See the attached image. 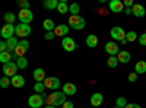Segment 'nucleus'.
<instances>
[{
    "instance_id": "obj_1",
    "label": "nucleus",
    "mask_w": 146,
    "mask_h": 108,
    "mask_svg": "<svg viewBox=\"0 0 146 108\" xmlns=\"http://www.w3.org/2000/svg\"><path fill=\"white\" fill-rule=\"evenodd\" d=\"M47 102H48V105H63L64 102H66V93L64 92H54V93H50L47 97Z\"/></svg>"
},
{
    "instance_id": "obj_2",
    "label": "nucleus",
    "mask_w": 146,
    "mask_h": 108,
    "mask_svg": "<svg viewBox=\"0 0 146 108\" xmlns=\"http://www.w3.org/2000/svg\"><path fill=\"white\" fill-rule=\"evenodd\" d=\"M69 27L76 29V31H80L86 27V21H85L80 15H70L69 18Z\"/></svg>"
},
{
    "instance_id": "obj_3",
    "label": "nucleus",
    "mask_w": 146,
    "mask_h": 108,
    "mask_svg": "<svg viewBox=\"0 0 146 108\" xmlns=\"http://www.w3.org/2000/svg\"><path fill=\"white\" fill-rule=\"evenodd\" d=\"M18 64L16 63H13V62H9V63H6V64H3V69H2V72H3V75L5 76H7V78H13V76H16L18 75Z\"/></svg>"
},
{
    "instance_id": "obj_4",
    "label": "nucleus",
    "mask_w": 146,
    "mask_h": 108,
    "mask_svg": "<svg viewBox=\"0 0 146 108\" xmlns=\"http://www.w3.org/2000/svg\"><path fill=\"white\" fill-rule=\"evenodd\" d=\"M18 18H19L21 23H28L29 25V23L32 22V19H34V13H32L31 9H21Z\"/></svg>"
},
{
    "instance_id": "obj_5",
    "label": "nucleus",
    "mask_w": 146,
    "mask_h": 108,
    "mask_svg": "<svg viewBox=\"0 0 146 108\" xmlns=\"http://www.w3.org/2000/svg\"><path fill=\"white\" fill-rule=\"evenodd\" d=\"M15 31H16V27H13L12 23H5V27L2 28V38L5 40V41H7L9 38H12V37H15Z\"/></svg>"
},
{
    "instance_id": "obj_6",
    "label": "nucleus",
    "mask_w": 146,
    "mask_h": 108,
    "mask_svg": "<svg viewBox=\"0 0 146 108\" xmlns=\"http://www.w3.org/2000/svg\"><path fill=\"white\" fill-rule=\"evenodd\" d=\"M31 31H32L31 25H28V23H19V25H16L15 35H18V37H21V38H25L31 34Z\"/></svg>"
},
{
    "instance_id": "obj_7",
    "label": "nucleus",
    "mask_w": 146,
    "mask_h": 108,
    "mask_svg": "<svg viewBox=\"0 0 146 108\" xmlns=\"http://www.w3.org/2000/svg\"><path fill=\"white\" fill-rule=\"evenodd\" d=\"M105 51H107V54H110V57H117L121 50L115 41H108L105 44Z\"/></svg>"
},
{
    "instance_id": "obj_8",
    "label": "nucleus",
    "mask_w": 146,
    "mask_h": 108,
    "mask_svg": "<svg viewBox=\"0 0 146 108\" xmlns=\"http://www.w3.org/2000/svg\"><path fill=\"white\" fill-rule=\"evenodd\" d=\"M42 104H44V98H42L41 93H34V95H31L29 99H28V105L31 108H40Z\"/></svg>"
},
{
    "instance_id": "obj_9",
    "label": "nucleus",
    "mask_w": 146,
    "mask_h": 108,
    "mask_svg": "<svg viewBox=\"0 0 146 108\" xmlns=\"http://www.w3.org/2000/svg\"><path fill=\"white\" fill-rule=\"evenodd\" d=\"M111 37H113V40L114 41H123V40H126V34L127 32H124V29L121 28V27H114V28H111Z\"/></svg>"
},
{
    "instance_id": "obj_10",
    "label": "nucleus",
    "mask_w": 146,
    "mask_h": 108,
    "mask_svg": "<svg viewBox=\"0 0 146 108\" xmlns=\"http://www.w3.org/2000/svg\"><path fill=\"white\" fill-rule=\"evenodd\" d=\"M62 45H63V48H64V51H67V53H72V51H75L76 50V41L73 40V38H70V37H64L63 40H62Z\"/></svg>"
},
{
    "instance_id": "obj_11",
    "label": "nucleus",
    "mask_w": 146,
    "mask_h": 108,
    "mask_svg": "<svg viewBox=\"0 0 146 108\" xmlns=\"http://www.w3.org/2000/svg\"><path fill=\"white\" fill-rule=\"evenodd\" d=\"M108 7L111 12H114V13H121V12L124 10V3L121 2V0H111V2L108 3Z\"/></svg>"
},
{
    "instance_id": "obj_12",
    "label": "nucleus",
    "mask_w": 146,
    "mask_h": 108,
    "mask_svg": "<svg viewBox=\"0 0 146 108\" xmlns=\"http://www.w3.org/2000/svg\"><path fill=\"white\" fill-rule=\"evenodd\" d=\"M44 85L47 89H51V91H57V88H60V80L57 78H47L44 80Z\"/></svg>"
},
{
    "instance_id": "obj_13",
    "label": "nucleus",
    "mask_w": 146,
    "mask_h": 108,
    "mask_svg": "<svg viewBox=\"0 0 146 108\" xmlns=\"http://www.w3.org/2000/svg\"><path fill=\"white\" fill-rule=\"evenodd\" d=\"M69 25H66V23H60V25L56 27L54 29V34H56V37H67V34H69Z\"/></svg>"
},
{
    "instance_id": "obj_14",
    "label": "nucleus",
    "mask_w": 146,
    "mask_h": 108,
    "mask_svg": "<svg viewBox=\"0 0 146 108\" xmlns=\"http://www.w3.org/2000/svg\"><path fill=\"white\" fill-rule=\"evenodd\" d=\"M34 79H35V82H44L45 79H47V76H45V70L44 69H41V67H38V69H35L34 70Z\"/></svg>"
},
{
    "instance_id": "obj_15",
    "label": "nucleus",
    "mask_w": 146,
    "mask_h": 108,
    "mask_svg": "<svg viewBox=\"0 0 146 108\" xmlns=\"http://www.w3.org/2000/svg\"><path fill=\"white\" fill-rule=\"evenodd\" d=\"M102 101H104V97H102V93H100V92H95L92 97H91V104H92L94 107L102 105Z\"/></svg>"
},
{
    "instance_id": "obj_16",
    "label": "nucleus",
    "mask_w": 146,
    "mask_h": 108,
    "mask_svg": "<svg viewBox=\"0 0 146 108\" xmlns=\"http://www.w3.org/2000/svg\"><path fill=\"white\" fill-rule=\"evenodd\" d=\"M131 10H133V15H135L136 18H143L146 15V10H145V7L142 5H136L135 3V6L131 7Z\"/></svg>"
},
{
    "instance_id": "obj_17",
    "label": "nucleus",
    "mask_w": 146,
    "mask_h": 108,
    "mask_svg": "<svg viewBox=\"0 0 146 108\" xmlns=\"http://www.w3.org/2000/svg\"><path fill=\"white\" fill-rule=\"evenodd\" d=\"M63 92L66 95H75L78 92V86L75 83H64L63 85Z\"/></svg>"
},
{
    "instance_id": "obj_18",
    "label": "nucleus",
    "mask_w": 146,
    "mask_h": 108,
    "mask_svg": "<svg viewBox=\"0 0 146 108\" xmlns=\"http://www.w3.org/2000/svg\"><path fill=\"white\" fill-rule=\"evenodd\" d=\"M117 58H118V62L120 63H129L130 60H131V56H130V53L129 51H126V50H121L120 53H118V56H117Z\"/></svg>"
},
{
    "instance_id": "obj_19",
    "label": "nucleus",
    "mask_w": 146,
    "mask_h": 108,
    "mask_svg": "<svg viewBox=\"0 0 146 108\" xmlns=\"http://www.w3.org/2000/svg\"><path fill=\"white\" fill-rule=\"evenodd\" d=\"M12 85H13L15 88H22L23 85H25V79H23V76L21 75H16L12 78Z\"/></svg>"
},
{
    "instance_id": "obj_20",
    "label": "nucleus",
    "mask_w": 146,
    "mask_h": 108,
    "mask_svg": "<svg viewBox=\"0 0 146 108\" xmlns=\"http://www.w3.org/2000/svg\"><path fill=\"white\" fill-rule=\"evenodd\" d=\"M6 42H7V51H13V53H15L16 47H18V44H19L18 38H16V37H12V38H9Z\"/></svg>"
},
{
    "instance_id": "obj_21",
    "label": "nucleus",
    "mask_w": 146,
    "mask_h": 108,
    "mask_svg": "<svg viewBox=\"0 0 146 108\" xmlns=\"http://www.w3.org/2000/svg\"><path fill=\"white\" fill-rule=\"evenodd\" d=\"M86 45L88 47H91V48H94V47H96L98 45V37H96V35H94V34H91V35H88L86 37Z\"/></svg>"
},
{
    "instance_id": "obj_22",
    "label": "nucleus",
    "mask_w": 146,
    "mask_h": 108,
    "mask_svg": "<svg viewBox=\"0 0 146 108\" xmlns=\"http://www.w3.org/2000/svg\"><path fill=\"white\" fill-rule=\"evenodd\" d=\"M58 0H44V3H42V6L45 7V9H48V10H53V9H57L58 7Z\"/></svg>"
},
{
    "instance_id": "obj_23",
    "label": "nucleus",
    "mask_w": 146,
    "mask_h": 108,
    "mask_svg": "<svg viewBox=\"0 0 146 108\" xmlns=\"http://www.w3.org/2000/svg\"><path fill=\"white\" fill-rule=\"evenodd\" d=\"M42 27H44V29H45L47 32H51V31L56 29V23L53 22V19H45V21L42 22Z\"/></svg>"
},
{
    "instance_id": "obj_24",
    "label": "nucleus",
    "mask_w": 146,
    "mask_h": 108,
    "mask_svg": "<svg viewBox=\"0 0 146 108\" xmlns=\"http://www.w3.org/2000/svg\"><path fill=\"white\" fill-rule=\"evenodd\" d=\"M135 72L137 75H143V73H146V62H137L136 63V66H135Z\"/></svg>"
},
{
    "instance_id": "obj_25",
    "label": "nucleus",
    "mask_w": 146,
    "mask_h": 108,
    "mask_svg": "<svg viewBox=\"0 0 146 108\" xmlns=\"http://www.w3.org/2000/svg\"><path fill=\"white\" fill-rule=\"evenodd\" d=\"M16 64H18V67H19L21 70L27 69V67H28V60H27V57H18V58H16Z\"/></svg>"
},
{
    "instance_id": "obj_26",
    "label": "nucleus",
    "mask_w": 146,
    "mask_h": 108,
    "mask_svg": "<svg viewBox=\"0 0 146 108\" xmlns=\"http://www.w3.org/2000/svg\"><path fill=\"white\" fill-rule=\"evenodd\" d=\"M57 12L58 13H67L69 12V6H67V3L64 2V0H60V3H58V7H57Z\"/></svg>"
},
{
    "instance_id": "obj_27",
    "label": "nucleus",
    "mask_w": 146,
    "mask_h": 108,
    "mask_svg": "<svg viewBox=\"0 0 146 108\" xmlns=\"http://www.w3.org/2000/svg\"><path fill=\"white\" fill-rule=\"evenodd\" d=\"M10 58H12V54H10V51H5V53H0V62H2L3 64L9 63V62H10Z\"/></svg>"
},
{
    "instance_id": "obj_28",
    "label": "nucleus",
    "mask_w": 146,
    "mask_h": 108,
    "mask_svg": "<svg viewBox=\"0 0 146 108\" xmlns=\"http://www.w3.org/2000/svg\"><path fill=\"white\" fill-rule=\"evenodd\" d=\"M79 12H80V6L78 3H72L69 6V13L70 15H79Z\"/></svg>"
},
{
    "instance_id": "obj_29",
    "label": "nucleus",
    "mask_w": 146,
    "mask_h": 108,
    "mask_svg": "<svg viewBox=\"0 0 146 108\" xmlns=\"http://www.w3.org/2000/svg\"><path fill=\"white\" fill-rule=\"evenodd\" d=\"M118 58L117 57H110L108 60H107V64H108V67H111V69H115L117 66H118Z\"/></svg>"
},
{
    "instance_id": "obj_30",
    "label": "nucleus",
    "mask_w": 146,
    "mask_h": 108,
    "mask_svg": "<svg viewBox=\"0 0 146 108\" xmlns=\"http://www.w3.org/2000/svg\"><path fill=\"white\" fill-rule=\"evenodd\" d=\"M126 40H127V42L136 41V40H137V34H136L135 31H129V32L126 34Z\"/></svg>"
},
{
    "instance_id": "obj_31",
    "label": "nucleus",
    "mask_w": 146,
    "mask_h": 108,
    "mask_svg": "<svg viewBox=\"0 0 146 108\" xmlns=\"http://www.w3.org/2000/svg\"><path fill=\"white\" fill-rule=\"evenodd\" d=\"M44 89H45L44 82H36L35 85H34V91H35L36 93H42V92H44Z\"/></svg>"
},
{
    "instance_id": "obj_32",
    "label": "nucleus",
    "mask_w": 146,
    "mask_h": 108,
    "mask_svg": "<svg viewBox=\"0 0 146 108\" xmlns=\"http://www.w3.org/2000/svg\"><path fill=\"white\" fill-rule=\"evenodd\" d=\"M9 85H12V79H9L7 76H3L0 79V86L2 88H9Z\"/></svg>"
},
{
    "instance_id": "obj_33",
    "label": "nucleus",
    "mask_w": 146,
    "mask_h": 108,
    "mask_svg": "<svg viewBox=\"0 0 146 108\" xmlns=\"http://www.w3.org/2000/svg\"><path fill=\"white\" fill-rule=\"evenodd\" d=\"M15 19H16V16H15L13 13H12V12H9V13H6V15H5V21H6V23H12V25H13Z\"/></svg>"
},
{
    "instance_id": "obj_34",
    "label": "nucleus",
    "mask_w": 146,
    "mask_h": 108,
    "mask_svg": "<svg viewBox=\"0 0 146 108\" xmlns=\"http://www.w3.org/2000/svg\"><path fill=\"white\" fill-rule=\"evenodd\" d=\"M115 105H117V107H120V108H124V107L127 105L126 98H123V97H118V98H117V101H115Z\"/></svg>"
},
{
    "instance_id": "obj_35",
    "label": "nucleus",
    "mask_w": 146,
    "mask_h": 108,
    "mask_svg": "<svg viewBox=\"0 0 146 108\" xmlns=\"http://www.w3.org/2000/svg\"><path fill=\"white\" fill-rule=\"evenodd\" d=\"M18 6H19L21 9H29V7H31V3L28 2V0H19Z\"/></svg>"
},
{
    "instance_id": "obj_36",
    "label": "nucleus",
    "mask_w": 146,
    "mask_h": 108,
    "mask_svg": "<svg viewBox=\"0 0 146 108\" xmlns=\"http://www.w3.org/2000/svg\"><path fill=\"white\" fill-rule=\"evenodd\" d=\"M139 44L146 47V32H145V34H142V35H139Z\"/></svg>"
},
{
    "instance_id": "obj_37",
    "label": "nucleus",
    "mask_w": 146,
    "mask_h": 108,
    "mask_svg": "<svg viewBox=\"0 0 146 108\" xmlns=\"http://www.w3.org/2000/svg\"><path fill=\"white\" fill-rule=\"evenodd\" d=\"M54 37H56L54 31H51V32H45V35H44V38H45V40H48V41H50V40H53Z\"/></svg>"
},
{
    "instance_id": "obj_38",
    "label": "nucleus",
    "mask_w": 146,
    "mask_h": 108,
    "mask_svg": "<svg viewBox=\"0 0 146 108\" xmlns=\"http://www.w3.org/2000/svg\"><path fill=\"white\" fill-rule=\"evenodd\" d=\"M5 51H7V42L2 41L0 42V53H5Z\"/></svg>"
},
{
    "instance_id": "obj_39",
    "label": "nucleus",
    "mask_w": 146,
    "mask_h": 108,
    "mask_svg": "<svg viewBox=\"0 0 146 108\" xmlns=\"http://www.w3.org/2000/svg\"><path fill=\"white\" fill-rule=\"evenodd\" d=\"M129 80L130 82H136L137 80V73H136V72H133V73L129 75Z\"/></svg>"
},
{
    "instance_id": "obj_40",
    "label": "nucleus",
    "mask_w": 146,
    "mask_h": 108,
    "mask_svg": "<svg viewBox=\"0 0 146 108\" xmlns=\"http://www.w3.org/2000/svg\"><path fill=\"white\" fill-rule=\"evenodd\" d=\"M124 7H133L135 6V3H133V0H124Z\"/></svg>"
},
{
    "instance_id": "obj_41",
    "label": "nucleus",
    "mask_w": 146,
    "mask_h": 108,
    "mask_svg": "<svg viewBox=\"0 0 146 108\" xmlns=\"http://www.w3.org/2000/svg\"><path fill=\"white\" fill-rule=\"evenodd\" d=\"M75 105H73V102H70V101H66L64 104H63V108H73Z\"/></svg>"
},
{
    "instance_id": "obj_42",
    "label": "nucleus",
    "mask_w": 146,
    "mask_h": 108,
    "mask_svg": "<svg viewBox=\"0 0 146 108\" xmlns=\"http://www.w3.org/2000/svg\"><path fill=\"white\" fill-rule=\"evenodd\" d=\"M124 108H142V107H140L139 104H127Z\"/></svg>"
},
{
    "instance_id": "obj_43",
    "label": "nucleus",
    "mask_w": 146,
    "mask_h": 108,
    "mask_svg": "<svg viewBox=\"0 0 146 108\" xmlns=\"http://www.w3.org/2000/svg\"><path fill=\"white\" fill-rule=\"evenodd\" d=\"M126 15H133V10H131V7H126Z\"/></svg>"
},
{
    "instance_id": "obj_44",
    "label": "nucleus",
    "mask_w": 146,
    "mask_h": 108,
    "mask_svg": "<svg viewBox=\"0 0 146 108\" xmlns=\"http://www.w3.org/2000/svg\"><path fill=\"white\" fill-rule=\"evenodd\" d=\"M45 108H57V107H53V105H47Z\"/></svg>"
},
{
    "instance_id": "obj_45",
    "label": "nucleus",
    "mask_w": 146,
    "mask_h": 108,
    "mask_svg": "<svg viewBox=\"0 0 146 108\" xmlns=\"http://www.w3.org/2000/svg\"><path fill=\"white\" fill-rule=\"evenodd\" d=\"M114 108H120V107H117V105H115V107H114Z\"/></svg>"
}]
</instances>
